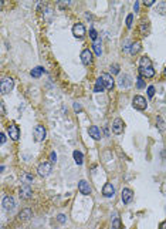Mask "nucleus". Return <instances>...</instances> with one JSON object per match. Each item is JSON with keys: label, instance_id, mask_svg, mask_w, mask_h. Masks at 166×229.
Here are the masks:
<instances>
[{"label": "nucleus", "instance_id": "obj_1", "mask_svg": "<svg viewBox=\"0 0 166 229\" xmlns=\"http://www.w3.org/2000/svg\"><path fill=\"white\" fill-rule=\"evenodd\" d=\"M13 87H14V81H13V78H10V77H4L3 80H2V83H0V91H2V94L10 92L11 90H13Z\"/></svg>", "mask_w": 166, "mask_h": 229}, {"label": "nucleus", "instance_id": "obj_2", "mask_svg": "<svg viewBox=\"0 0 166 229\" xmlns=\"http://www.w3.org/2000/svg\"><path fill=\"white\" fill-rule=\"evenodd\" d=\"M132 105L136 108V110L144 111L145 108H146V105H148L146 98L142 97V96H135V97H133V100H132Z\"/></svg>", "mask_w": 166, "mask_h": 229}, {"label": "nucleus", "instance_id": "obj_3", "mask_svg": "<svg viewBox=\"0 0 166 229\" xmlns=\"http://www.w3.org/2000/svg\"><path fill=\"white\" fill-rule=\"evenodd\" d=\"M37 172L40 177H47L51 172V162H41L37 168Z\"/></svg>", "mask_w": 166, "mask_h": 229}, {"label": "nucleus", "instance_id": "obj_4", "mask_svg": "<svg viewBox=\"0 0 166 229\" xmlns=\"http://www.w3.org/2000/svg\"><path fill=\"white\" fill-rule=\"evenodd\" d=\"M7 133H9V135H10V138L13 141H17L18 138H20V129H18V127L16 125V124H9V127H7Z\"/></svg>", "mask_w": 166, "mask_h": 229}, {"label": "nucleus", "instance_id": "obj_5", "mask_svg": "<svg viewBox=\"0 0 166 229\" xmlns=\"http://www.w3.org/2000/svg\"><path fill=\"white\" fill-rule=\"evenodd\" d=\"M33 134H34V140L37 141V142H40V141H43L45 138V128L43 125H37L36 128H34V131H33Z\"/></svg>", "mask_w": 166, "mask_h": 229}, {"label": "nucleus", "instance_id": "obj_6", "mask_svg": "<svg viewBox=\"0 0 166 229\" xmlns=\"http://www.w3.org/2000/svg\"><path fill=\"white\" fill-rule=\"evenodd\" d=\"M73 34H74V37H77V39H82V37L85 36V26L81 24V23L74 24L73 26Z\"/></svg>", "mask_w": 166, "mask_h": 229}, {"label": "nucleus", "instance_id": "obj_7", "mask_svg": "<svg viewBox=\"0 0 166 229\" xmlns=\"http://www.w3.org/2000/svg\"><path fill=\"white\" fill-rule=\"evenodd\" d=\"M118 84H119L121 88H128L129 85L132 84V78H131L129 74H122V76H119Z\"/></svg>", "mask_w": 166, "mask_h": 229}, {"label": "nucleus", "instance_id": "obj_8", "mask_svg": "<svg viewBox=\"0 0 166 229\" xmlns=\"http://www.w3.org/2000/svg\"><path fill=\"white\" fill-rule=\"evenodd\" d=\"M101 80L104 81V85H105V90H112V87H114V84H115V80H114L112 77H111L109 74H107V73L101 74Z\"/></svg>", "mask_w": 166, "mask_h": 229}, {"label": "nucleus", "instance_id": "obj_9", "mask_svg": "<svg viewBox=\"0 0 166 229\" xmlns=\"http://www.w3.org/2000/svg\"><path fill=\"white\" fill-rule=\"evenodd\" d=\"M31 195H33V191H31V186L29 184H24L20 186V196L23 199H29V198H31Z\"/></svg>", "mask_w": 166, "mask_h": 229}, {"label": "nucleus", "instance_id": "obj_10", "mask_svg": "<svg viewBox=\"0 0 166 229\" xmlns=\"http://www.w3.org/2000/svg\"><path fill=\"white\" fill-rule=\"evenodd\" d=\"M81 61L82 64H85V66H89V64L92 63V53L89 48H85V50H82L81 53Z\"/></svg>", "mask_w": 166, "mask_h": 229}, {"label": "nucleus", "instance_id": "obj_11", "mask_svg": "<svg viewBox=\"0 0 166 229\" xmlns=\"http://www.w3.org/2000/svg\"><path fill=\"white\" fill-rule=\"evenodd\" d=\"M139 74L140 77H145V78H152L155 76V70H153V67H142L139 68Z\"/></svg>", "mask_w": 166, "mask_h": 229}, {"label": "nucleus", "instance_id": "obj_12", "mask_svg": "<svg viewBox=\"0 0 166 229\" xmlns=\"http://www.w3.org/2000/svg\"><path fill=\"white\" fill-rule=\"evenodd\" d=\"M121 195H122V202H124V203H129L131 201H132V198H133L132 189H129V188H124V189H122Z\"/></svg>", "mask_w": 166, "mask_h": 229}, {"label": "nucleus", "instance_id": "obj_13", "mask_svg": "<svg viewBox=\"0 0 166 229\" xmlns=\"http://www.w3.org/2000/svg\"><path fill=\"white\" fill-rule=\"evenodd\" d=\"M102 195H104V196H107V198H111V196H114V195H115V188H114V185L109 184V182H107V184L104 185V188H102Z\"/></svg>", "mask_w": 166, "mask_h": 229}, {"label": "nucleus", "instance_id": "obj_14", "mask_svg": "<svg viewBox=\"0 0 166 229\" xmlns=\"http://www.w3.org/2000/svg\"><path fill=\"white\" fill-rule=\"evenodd\" d=\"M78 191L82 194V195H89L91 194V186L87 181H80L78 182Z\"/></svg>", "mask_w": 166, "mask_h": 229}, {"label": "nucleus", "instance_id": "obj_15", "mask_svg": "<svg viewBox=\"0 0 166 229\" xmlns=\"http://www.w3.org/2000/svg\"><path fill=\"white\" fill-rule=\"evenodd\" d=\"M112 131L115 134H122V131H124V121L121 118L114 120V122H112Z\"/></svg>", "mask_w": 166, "mask_h": 229}, {"label": "nucleus", "instance_id": "obj_16", "mask_svg": "<svg viewBox=\"0 0 166 229\" xmlns=\"http://www.w3.org/2000/svg\"><path fill=\"white\" fill-rule=\"evenodd\" d=\"M88 134L95 141H100L101 140V131H100V128H98L97 125H91V127H89V128H88Z\"/></svg>", "mask_w": 166, "mask_h": 229}, {"label": "nucleus", "instance_id": "obj_17", "mask_svg": "<svg viewBox=\"0 0 166 229\" xmlns=\"http://www.w3.org/2000/svg\"><path fill=\"white\" fill-rule=\"evenodd\" d=\"M3 207H4V209H7V211H10V209H13V208L16 207V202H14V199H13V196H4Z\"/></svg>", "mask_w": 166, "mask_h": 229}, {"label": "nucleus", "instance_id": "obj_18", "mask_svg": "<svg viewBox=\"0 0 166 229\" xmlns=\"http://www.w3.org/2000/svg\"><path fill=\"white\" fill-rule=\"evenodd\" d=\"M92 48H94V51H95L97 55L102 54V48H101V39H100V37H98V39L92 43Z\"/></svg>", "mask_w": 166, "mask_h": 229}, {"label": "nucleus", "instance_id": "obj_19", "mask_svg": "<svg viewBox=\"0 0 166 229\" xmlns=\"http://www.w3.org/2000/svg\"><path fill=\"white\" fill-rule=\"evenodd\" d=\"M151 66H152V61L149 57L144 55V57L139 59V68H142V67H151Z\"/></svg>", "mask_w": 166, "mask_h": 229}, {"label": "nucleus", "instance_id": "obj_20", "mask_svg": "<svg viewBox=\"0 0 166 229\" xmlns=\"http://www.w3.org/2000/svg\"><path fill=\"white\" fill-rule=\"evenodd\" d=\"M43 73H44V68H43V67H34L30 74H31V77L33 78H38Z\"/></svg>", "mask_w": 166, "mask_h": 229}, {"label": "nucleus", "instance_id": "obj_21", "mask_svg": "<svg viewBox=\"0 0 166 229\" xmlns=\"http://www.w3.org/2000/svg\"><path fill=\"white\" fill-rule=\"evenodd\" d=\"M18 218L22 219V221H27V219L31 218V211H30V209H23V211L18 214Z\"/></svg>", "mask_w": 166, "mask_h": 229}, {"label": "nucleus", "instance_id": "obj_22", "mask_svg": "<svg viewBox=\"0 0 166 229\" xmlns=\"http://www.w3.org/2000/svg\"><path fill=\"white\" fill-rule=\"evenodd\" d=\"M105 90V85H104V81L101 80V77L98 78L95 81V87H94V91L95 92H101V91H104Z\"/></svg>", "mask_w": 166, "mask_h": 229}, {"label": "nucleus", "instance_id": "obj_23", "mask_svg": "<svg viewBox=\"0 0 166 229\" xmlns=\"http://www.w3.org/2000/svg\"><path fill=\"white\" fill-rule=\"evenodd\" d=\"M74 159H75V162L78 164V165H81L82 162H84V155H82L81 151H74Z\"/></svg>", "mask_w": 166, "mask_h": 229}, {"label": "nucleus", "instance_id": "obj_24", "mask_svg": "<svg viewBox=\"0 0 166 229\" xmlns=\"http://www.w3.org/2000/svg\"><path fill=\"white\" fill-rule=\"evenodd\" d=\"M139 50H140V43H139V41H135V43H132L131 48H129V53H131L132 55H135Z\"/></svg>", "mask_w": 166, "mask_h": 229}, {"label": "nucleus", "instance_id": "obj_25", "mask_svg": "<svg viewBox=\"0 0 166 229\" xmlns=\"http://www.w3.org/2000/svg\"><path fill=\"white\" fill-rule=\"evenodd\" d=\"M156 11H158L159 14H166V2H160V3H158V6H156Z\"/></svg>", "mask_w": 166, "mask_h": 229}, {"label": "nucleus", "instance_id": "obj_26", "mask_svg": "<svg viewBox=\"0 0 166 229\" xmlns=\"http://www.w3.org/2000/svg\"><path fill=\"white\" fill-rule=\"evenodd\" d=\"M148 24H149L148 22H144V23H142V26H140V33L144 34V36H146L148 29H149V26H148Z\"/></svg>", "mask_w": 166, "mask_h": 229}, {"label": "nucleus", "instance_id": "obj_27", "mask_svg": "<svg viewBox=\"0 0 166 229\" xmlns=\"http://www.w3.org/2000/svg\"><path fill=\"white\" fill-rule=\"evenodd\" d=\"M112 229H121V219L119 218H115L112 221Z\"/></svg>", "mask_w": 166, "mask_h": 229}, {"label": "nucleus", "instance_id": "obj_28", "mask_svg": "<svg viewBox=\"0 0 166 229\" xmlns=\"http://www.w3.org/2000/svg\"><path fill=\"white\" fill-rule=\"evenodd\" d=\"M136 85H138V88H145L146 87V84H145V81H144V77H138V80H136Z\"/></svg>", "mask_w": 166, "mask_h": 229}, {"label": "nucleus", "instance_id": "obj_29", "mask_svg": "<svg viewBox=\"0 0 166 229\" xmlns=\"http://www.w3.org/2000/svg\"><path fill=\"white\" fill-rule=\"evenodd\" d=\"M132 22H133V14L131 13V14H128V17H126V27H128V29L132 27Z\"/></svg>", "mask_w": 166, "mask_h": 229}, {"label": "nucleus", "instance_id": "obj_30", "mask_svg": "<svg viewBox=\"0 0 166 229\" xmlns=\"http://www.w3.org/2000/svg\"><path fill=\"white\" fill-rule=\"evenodd\" d=\"M153 96H155V87H153V85H149V87H148V97L152 98Z\"/></svg>", "mask_w": 166, "mask_h": 229}, {"label": "nucleus", "instance_id": "obj_31", "mask_svg": "<svg viewBox=\"0 0 166 229\" xmlns=\"http://www.w3.org/2000/svg\"><path fill=\"white\" fill-rule=\"evenodd\" d=\"M111 73H112V74H118L119 73V66H118V64H112V66H111Z\"/></svg>", "mask_w": 166, "mask_h": 229}, {"label": "nucleus", "instance_id": "obj_32", "mask_svg": "<svg viewBox=\"0 0 166 229\" xmlns=\"http://www.w3.org/2000/svg\"><path fill=\"white\" fill-rule=\"evenodd\" d=\"M89 36H91V39H92L94 41H95L97 39H98V34H97L95 29H91V30H89Z\"/></svg>", "mask_w": 166, "mask_h": 229}, {"label": "nucleus", "instance_id": "obj_33", "mask_svg": "<svg viewBox=\"0 0 166 229\" xmlns=\"http://www.w3.org/2000/svg\"><path fill=\"white\" fill-rule=\"evenodd\" d=\"M156 125L159 127V129H160V131H163V128H165V124H163V121H162V118H160V117L158 118V122H156Z\"/></svg>", "mask_w": 166, "mask_h": 229}, {"label": "nucleus", "instance_id": "obj_34", "mask_svg": "<svg viewBox=\"0 0 166 229\" xmlns=\"http://www.w3.org/2000/svg\"><path fill=\"white\" fill-rule=\"evenodd\" d=\"M57 219H58L60 223H65V216H64L63 214H60L58 216H57Z\"/></svg>", "mask_w": 166, "mask_h": 229}, {"label": "nucleus", "instance_id": "obj_35", "mask_svg": "<svg viewBox=\"0 0 166 229\" xmlns=\"http://www.w3.org/2000/svg\"><path fill=\"white\" fill-rule=\"evenodd\" d=\"M55 159H57L55 152H51V154H50V161H51V162H55Z\"/></svg>", "mask_w": 166, "mask_h": 229}, {"label": "nucleus", "instance_id": "obj_36", "mask_svg": "<svg viewBox=\"0 0 166 229\" xmlns=\"http://www.w3.org/2000/svg\"><path fill=\"white\" fill-rule=\"evenodd\" d=\"M0 142H2V144H4V142H6V135H4V133L0 134Z\"/></svg>", "mask_w": 166, "mask_h": 229}, {"label": "nucleus", "instance_id": "obj_37", "mask_svg": "<svg viewBox=\"0 0 166 229\" xmlns=\"http://www.w3.org/2000/svg\"><path fill=\"white\" fill-rule=\"evenodd\" d=\"M74 110H75V111H81V105H80L78 103H74Z\"/></svg>", "mask_w": 166, "mask_h": 229}, {"label": "nucleus", "instance_id": "obj_38", "mask_svg": "<svg viewBox=\"0 0 166 229\" xmlns=\"http://www.w3.org/2000/svg\"><path fill=\"white\" fill-rule=\"evenodd\" d=\"M153 3H155V0H148V2H144L145 6H152Z\"/></svg>", "mask_w": 166, "mask_h": 229}, {"label": "nucleus", "instance_id": "obj_39", "mask_svg": "<svg viewBox=\"0 0 166 229\" xmlns=\"http://www.w3.org/2000/svg\"><path fill=\"white\" fill-rule=\"evenodd\" d=\"M24 179H27V181H33V175L26 174V175H24Z\"/></svg>", "mask_w": 166, "mask_h": 229}, {"label": "nucleus", "instance_id": "obj_40", "mask_svg": "<svg viewBox=\"0 0 166 229\" xmlns=\"http://www.w3.org/2000/svg\"><path fill=\"white\" fill-rule=\"evenodd\" d=\"M159 229H166V221L160 223V226H159Z\"/></svg>", "mask_w": 166, "mask_h": 229}, {"label": "nucleus", "instance_id": "obj_41", "mask_svg": "<svg viewBox=\"0 0 166 229\" xmlns=\"http://www.w3.org/2000/svg\"><path fill=\"white\" fill-rule=\"evenodd\" d=\"M133 9H135V11H138V10H139V3H138V2H136V3H135V6H133Z\"/></svg>", "mask_w": 166, "mask_h": 229}, {"label": "nucleus", "instance_id": "obj_42", "mask_svg": "<svg viewBox=\"0 0 166 229\" xmlns=\"http://www.w3.org/2000/svg\"><path fill=\"white\" fill-rule=\"evenodd\" d=\"M165 76H166V68H165Z\"/></svg>", "mask_w": 166, "mask_h": 229}]
</instances>
